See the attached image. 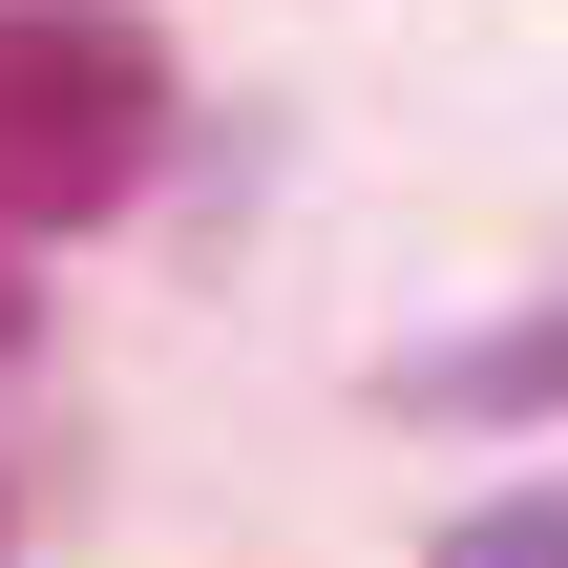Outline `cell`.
I'll return each instance as SVG.
<instances>
[{
  "mask_svg": "<svg viewBox=\"0 0 568 568\" xmlns=\"http://www.w3.org/2000/svg\"><path fill=\"white\" fill-rule=\"evenodd\" d=\"M443 568H568V506H485V527H464Z\"/></svg>",
  "mask_w": 568,
  "mask_h": 568,
  "instance_id": "obj_2",
  "label": "cell"
},
{
  "mask_svg": "<svg viewBox=\"0 0 568 568\" xmlns=\"http://www.w3.org/2000/svg\"><path fill=\"white\" fill-rule=\"evenodd\" d=\"M148 148H169V42H148V21H105V0L0 21V232H84V211H126Z\"/></svg>",
  "mask_w": 568,
  "mask_h": 568,
  "instance_id": "obj_1",
  "label": "cell"
}]
</instances>
